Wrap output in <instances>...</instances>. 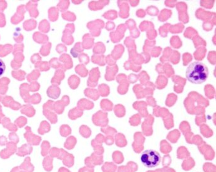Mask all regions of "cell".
<instances>
[{"mask_svg": "<svg viewBox=\"0 0 216 172\" xmlns=\"http://www.w3.org/2000/svg\"><path fill=\"white\" fill-rule=\"evenodd\" d=\"M186 76L187 79L193 84H202L207 80L209 76L208 67L201 62L192 63L186 69Z\"/></svg>", "mask_w": 216, "mask_h": 172, "instance_id": "1", "label": "cell"}, {"mask_svg": "<svg viewBox=\"0 0 216 172\" xmlns=\"http://www.w3.org/2000/svg\"><path fill=\"white\" fill-rule=\"evenodd\" d=\"M142 163L148 168H153L159 165L161 158L159 154L153 150H147L142 154Z\"/></svg>", "mask_w": 216, "mask_h": 172, "instance_id": "2", "label": "cell"}, {"mask_svg": "<svg viewBox=\"0 0 216 172\" xmlns=\"http://www.w3.org/2000/svg\"><path fill=\"white\" fill-rule=\"evenodd\" d=\"M53 159L51 157H47L43 160V165L44 169L47 172H50L53 168L52 166Z\"/></svg>", "mask_w": 216, "mask_h": 172, "instance_id": "3", "label": "cell"}, {"mask_svg": "<svg viewBox=\"0 0 216 172\" xmlns=\"http://www.w3.org/2000/svg\"><path fill=\"white\" fill-rule=\"evenodd\" d=\"M68 155L69 154H67L62 160L63 161L64 165L67 167H71L73 164V157H69Z\"/></svg>", "mask_w": 216, "mask_h": 172, "instance_id": "4", "label": "cell"}, {"mask_svg": "<svg viewBox=\"0 0 216 172\" xmlns=\"http://www.w3.org/2000/svg\"><path fill=\"white\" fill-rule=\"evenodd\" d=\"M6 70V66L3 61L0 59V77L4 73Z\"/></svg>", "mask_w": 216, "mask_h": 172, "instance_id": "5", "label": "cell"}, {"mask_svg": "<svg viewBox=\"0 0 216 172\" xmlns=\"http://www.w3.org/2000/svg\"><path fill=\"white\" fill-rule=\"evenodd\" d=\"M58 172H70L67 169H65V168H63V167H62L61 169H59V171H58Z\"/></svg>", "mask_w": 216, "mask_h": 172, "instance_id": "6", "label": "cell"}]
</instances>
